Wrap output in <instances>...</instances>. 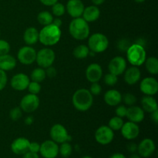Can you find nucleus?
Here are the masks:
<instances>
[{"label": "nucleus", "instance_id": "obj_8", "mask_svg": "<svg viewBox=\"0 0 158 158\" xmlns=\"http://www.w3.org/2000/svg\"><path fill=\"white\" fill-rule=\"evenodd\" d=\"M40 106V98L35 94H29L25 95L20 101L19 107L26 113H32Z\"/></svg>", "mask_w": 158, "mask_h": 158}, {"label": "nucleus", "instance_id": "obj_45", "mask_svg": "<svg viewBox=\"0 0 158 158\" xmlns=\"http://www.w3.org/2000/svg\"><path fill=\"white\" fill-rule=\"evenodd\" d=\"M128 151L131 152V154H134L137 151V145L135 143H130L127 146Z\"/></svg>", "mask_w": 158, "mask_h": 158}, {"label": "nucleus", "instance_id": "obj_17", "mask_svg": "<svg viewBox=\"0 0 158 158\" xmlns=\"http://www.w3.org/2000/svg\"><path fill=\"white\" fill-rule=\"evenodd\" d=\"M84 9V4L81 0H69L66 6L68 14L73 19L81 17Z\"/></svg>", "mask_w": 158, "mask_h": 158}, {"label": "nucleus", "instance_id": "obj_39", "mask_svg": "<svg viewBox=\"0 0 158 158\" xmlns=\"http://www.w3.org/2000/svg\"><path fill=\"white\" fill-rule=\"evenodd\" d=\"M89 90L93 96L94 95L97 96V95H100V94H101L102 87L99 84L98 82H97V83H92Z\"/></svg>", "mask_w": 158, "mask_h": 158}, {"label": "nucleus", "instance_id": "obj_20", "mask_svg": "<svg viewBox=\"0 0 158 158\" xmlns=\"http://www.w3.org/2000/svg\"><path fill=\"white\" fill-rule=\"evenodd\" d=\"M126 117L128 120L135 123L142 122L144 119V111L141 107L137 106H131L127 108Z\"/></svg>", "mask_w": 158, "mask_h": 158}, {"label": "nucleus", "instance_id": "obj_29", "mask_svg": "<svg viewBox=\"0 0 158 158\" xmlns=\"http://www.w3.org/2000/svg\"><path fill=\"white\" fill-rule=\"evenodd\" d=\"M46 74L45 69L41 67H38L34 69L31 73L30 79L32 81L37 82V83H41L46 79Z\"/></svg>", "mask_w": 158, "mask_h": 158}, {"label": "nucleus", "instance_id": "obj_3", "mask_svg": "<svg viewBox=\"0 0 158 158\" xmlns=\"http://www.w3.org/2000/svg\"><path fill=\"white\" fill-rule=\"evenodd\" d=\"M69 34L77 40H83L89 35V23L82 17L74 18L69 25Z\"/></svg>", "mask_w": 158, "mask_h": 158}, {"label": "nucleus", "instance_id": "obj_33", "mask_svg": "<svg viewBox=\"0 0 158 158\" xmlns=\"http://www.w3.org/2000/svg\"><path fill=\"white\" fill-rule=\"evenodd\" d=\"M52 12L55 16H62L66 12V6L63 3H60L57 2L53 6H52Z\"/></svg>", "mask_w": 158, "mask_h": 158}, {"label": "nucleus", "instance_id": "obj_4", "mask_svg": "<svg viewBox=\"0 0 158 158\" xmlns=\"http://www.w3.org/2000/svg\"><path fill=\"white\" fill-rule=\"evenodd\" d=\"M127 59L132 66H140L144 64L147 59L144 47L140 43L131 45L127 50Z\"/></svg>", "mask_w": 158, "mask_h": 158}, {"label": "nucleus", "instance_id": "obj_49", "mask_svg": "<svg viewBox=\"0 0 158 158\" xmlns=\"http://www.w3.org/2000/svg\"><path fill=\"white\" fill-rule=\"evenodd\" d=\"M52 23L53 25H55L56 26H57V27L60 28V27H61L62 25H63V21H62V19L60 18V17H57V18L53 19Z\"/></svg>", "mask_w": 158, "mask_h": 158}, {"label": "nucleus", "instance_id": "obj_15", "mask_svg": "<svg viewBox=\"0 0 158 158\" xmlns=\"http://www.w3.org/2000/svg\"><path fill=\"white\" fill-rule=\"evenodd\" d=\"M120 131H121L122 136L128 140H134L140 134V127L137 123L131 121L123 123Z\"/></svg>", "mask_w": 158, "mask_h": 158}, {"label": "nucleus", "instance_id": "obj_44", "mask_svg": "<svg viewBox=\"0 0 158 158\" xmlns=\"http://www.w3.org/2000/svg\"><path fill=\"white\" fill-rule=\"evenodd\" d=\"M40 149V144L37 142H30L29 147V151L31 152L39 153Z\"/></svg>", "mask_w": 158, "mask_h": 158}, {"label": "nucleus", "instance_id": "obj_50", "mask_svg": "<svg viewBox=\"0 0 158 158\" xmlns=\"http://www.w3.org/2000/svg\"><path fill=\"white\" fill-rule=\"evenodd\" d=\"M110 158H127L124 154H121V153H114L110 157Z\"/></svg>", "mask_w": 158, "mask_h": 158}, {"label": "nucleus", "instance_id": "obj_56", "mask_svg": "<svg viewBox=\"0 0 158 158\" xmlns=\"http://www.w3.org/2000/svg\"><path fill=\"white\" fill-rule=\"evenodd\" d=\"M0 33H1V31H0Z\"/></svg>", "mask_w": 158, "mask_h": 158}, {"label": "nucleus", "instance_id": "obj_25", "mask_svg": "<svg viewBox=\"0 0 158 158\" xmlns=\"http://www.w3.org/2000/svg\"><path fill=\"white\" fill-rule=\"evenodd\" d=\"M23 40L27 46L35 45L39 41V31L36 28H27L23 34Z\"/></svg>", "mask_w": 158, "mask_h": 158}, {"label": "nucleus", "instance_id": "obj_54", "mask_svg": "<svg viewBox=\"0 0 158 158\" xmlns=\"http://www.w3.org/2000/svg\"><path fill=\"white\" fill-rule=\"evenodd\" d=\"M134 1H135L136 2H137V3H142V2H143L145 0H134Z\"/></svg>", "mask_w": 158, "mask_h": 158}, {"label": "nucleus", "instance_id": "obj_48", "mask_svg": "<svg viewBox=\"0 0 158 158\" xmlns=\"http://www.w3.org/2000/svg\"><path fill=\"white\" fill-rule=\"evenodd\" d=\"M151 119L152 120L153 122H154L155 123H157L158 122V110H157L154 111V112L151 113Z\"/></svg>", "mask_w": 158, "mask_h": 158}, {"label": "nucleus", "instance_id": "obj_18", "mask_svg": "<svg viewBox=\"0 0 158 158\" xmlns=\"http://www.w3.org/2000/svg\"><path fill=\"white\" fill-rule=\"evenodd\" d=\"M103 77V69L98 63H91L88 66L86 70V77L89 82L97 83Z\"/></svg>", "mask_w": 158, "mask_h": 158}, {"label": "nucleus", "instance_id": "obj_9", "mask_svg": "<svg viewBox=\"0 0 158 158\" xmlns=\"http://www.w3.org/2000/svg\"><path fill=\"white\" fill-rule=\"evenodd\" d=\"M36 51L31 46H25L20 48L17 54V59L23 65H31L35 62Z\"/></svg>", "mask_w": 158, "mask_h": 158}, {"label": "nucleus", "instance_id": "obj_55", "mask_svg": "<svg viewBox=\"0 0 158 158\" xmlns=\"http://www.w3.org/2000/svg\"><path fill=\"white\" fill-rule=\"evenodd\" d=\"M81 158H93L92 157H90V156H88V155H86V156H83V157H81Z\"/></svg>", "mask_w": 158, "mask_h": 158}, {"label": "nucleus", "instance_id": "obj_31", "mask_svg": "<svg viewBox=\"0 0 158 158\" xmlns=\"http://www.w3.org/2000/svg\"><path fill=\"white\" fill-rule=\"evenodd\" d=\"M60 146L59 147V154L64 158H68L73 153L72 145L69 143V142H64V143H60Z\"/></svg>", "mask_w": 158, "mask_h": 158}, {"label": "nucleus", "instance_id": "obj_21", "mask_svg": "<svg viewBox=\"0 0 158 158\" xmlns=\"http://www.w3.org/2000/svg\"><path fill=\"white\" fill-rule=\"evenodd\" d=\"M141 77V72L138 66H132L128 69H126L124 72V81L128 85L136 84L138 83Z\"/></svg>", "mask_w": 158, "mask_h": 158}, {"label": "nucleus", "instance_id": "obj_38", "mask_svg": "<svg viewBox=\"0 0 158 158\" xmlns=\"http://www.w3.org/2000/svg\"><path fill=\"white\" fill-rule=\"evenodd\" d=\"M10 44L6 40H0V55L8 54L10 52Z\"/></svg>", "mask_w": 158, "mask_h": 158}, {"label": "nucleus", "instance_id": "obj_24", "mask_svg": "<svg viewBox=\"0 0 158 158\" xmlns=\"http://www.w3.org/2000/svg\"><path fill=\"white\" fill-rule=\"evenodd\" d=\"M16 59L10 54L0 55V69L3 71H9L16 66Z\"/></svg>", "mask_w": 158, "mask_h": 158}, {"label": "nucleus", "instance_id": "obj_27", "mask_svg": "<svg viewBox=\"0 0 158 158\" xmlns=\"http://www.w3.org/2000/svg\"><path fill=\"white\" fill-rule=\"evenodd\" d=\"M145 66L148 73L152 75H157L158 73V60L156 57H149L145 60Z\"/></svg>", "mask_w": 158, "mask_h": 158}, {"label": "nucleus", "instance_id": "obj_32", "mask_svg": "<svg viewBox=\"0 0 158 158\" xmlns=\"http://www.w3.org/2000/svg\"><path fill=\"white\" fill-rule=\"evenodd\" d=\"M123 124V118L117 117V116H115V117H112V118L110 120L109 123H108V127L114 131H120Z\"/></svg>", "mask_w": 158, "mask_h": 158}, {"label": "nucleus", "instance_id": "obj_53", "mask_svg": "<svg viewBox=\"0 0 158 158\" xmlns=\"http://www.w3.org/2000/svg\"><path fill=\"white\" fill-rule=\"evenodd\" d=\"M129 158H141V157H140L139 154H135V153H134V154H131V157H130Z\"/></svg>", "mask_w": 158, "mask_h": 158}, {"label": "nucleus", "instance_id": "obj_35", "mask_svg": "<svg viewBox=\"0 0 158 158\" xmlns=\"http://www.w3.org/2000/svg\"><path fill=\"white\" fill-rule=\"evenodd\" d=\"M122 100L124 102L125 104L127 106H134L136 103H137V97L132 94H125L124 95L122 96Z\"/></svg>", "mask_w": 158, "mask_h": 158}, {"label": "nucleus", "instance_id": "obj_13", "mask_svg": "<svg viewBox=\"0 0 158 158\" xmlns=\"http://www.w3.org/2000/svg\"><path fill=\"white\" fill-rule=\"evenodd\" d=\"M127 69V60L123 57L117 56L114 57L110 61L108 65V69L110 73L116 76H120L125 72Z\"/></svg>", "mask_w": 158, "mask_h": 158}, {"label": "nucleus", "instance_id": "obj_40", "mask_svg": "<svg viewBox=\"0 0 158 158\" xmlns=\"http://www.w3.org/2000/svg\"><path fill=\"white\" fill-rule=\"evenodd\" d=\"M8 82V77L6 71L0 69V91L2 90L6 87Z\"/></svg>", "mask_w": 158, "mask_h": 158}, {"label": "nucleus", "instance_id": "obj_11", "mask_svg": "<svg viewBox=\"0 0 158 158\" xmlns=\"http://www.w3.org/2000/svg\"><path fill=\"white\" fill-rule=\"evenodd\" d=\"M40 153L43 158H56L59 155V145L52 140H45L40 144Z\"/></svg>", "mask_w": 158, "mask_h": 158}, {"label": "nucleus", "instance_id": "obj_7", "mask_svg": "<svg viewBox=\"0 0 158 158\" xmlns=\"http://www.w3.org/2000/svg\"><path fill=\"white\" fill-rule=\"evenodd\" d=\"M49 134L51 140L57 143L69 142L72 140V137L69 135L66 127L60 123H56L51 127Z\"/></svg>", "mask_w": 158, "mask_h": 158}, {"label": "nucleus", "instance_id": "obj_2", "mask_svg": "<svg viewBox=\"0 0 158 158\" xmlns=\"http://www.w3.org/2000/svg\"><path fill=\"white\" fill-rule=\"evenodd\" d=\"M74 107L80 112L89 110L94 103V97L89 89L81 88L76 91L72 98Z\"/></svg>", "mask_w": 158, "mask_h": 158}, {"label": "nucleus", "instance_id": "obj_51", "mask_svg": "<svg viewBox=\"0 0 158 158\" xmlns=\"http://www.w3.org/2000/svg\"><path fill=\"white\" fill-rule=\"evenodd\" d=\"M33 121H34L33 117H31V116H29V117H27L26 119H25V123H26V125H31L32 123H33Z\"/></svg>", "mask_w": 158, "mask_h": 158}, {"label": "nucleus", "instance_id": "obj_10", "mask_svg": "<svg viewBox=\"0 0 158 158\" xmlns=\"http://www.w3.org/2000/svg\"><path fill=\"white\" fill-rule=\"evenodd\" d=\"M114 131L108 126L100 127L95 132V140L101 145H107L114 140Z\"/></svg>", "mask_w": 158, "mask_h": 158}, {"label": "nucleus", "instance_id": "obj_52", "mask_svg": "<svg viewBox=\"0 0 158 158\" xmlns=\"http://www.w3.org/2000/svg\"><path fill=\"white\" fill-rule=\"evenodd\" d=\"M94 6H100L105 2V0H91Z\"/></svg>", "mask_w": 158, "mask_h": 158}, {"label": "nucleus", "instance_id": "obj_28", "mask_svg": "<svg viewBox=\"0 0 158 158\" xmlns=\"http://www.w3.org/2000/svg\"><path fill=\"white\" fill-rule=\"evenodd\" d=\"M37 20L39 23L43 26H47V25L52 24L53 20V15L48 11H42L37 15Z\"/></svg>", "mask_w": 158, "mask_h": 158}, {"label": "nucleus", "instance_id": "obj_19", "mask_svg": "<svg viewBox=\"0 0 158 158\" xmlns=\"http://www.w3.org/2000/svg\"><path fill=\"white\" fill-rule=\"evenodd\" d=\"M30 141L26 137H18L15 139L11 143V150L17 155H23L25 153L29 151Z\"/></svg>", "mask_w": 158, "mask_h": 158}, {"label": "nucleus", "instance_id": "obj_42", "mask_svg": "<svg viewBox=\"0 0 158 158\" xmlns=\"http://www.w3.org/2000/svg\"><path fill=\"white\" fill-rule=\"evenodd\" d=\"M131 46L130 44V42L127 40H121L118 42V44H117V47L120 50L122 51H127V49L129 48V46Z\"/></svg>", "mask_w": 158, "mask_h": 158}, {"label": "nucleus", "instance_id": "obj_6", "mask_svg": "<svg viewBox=\"0 0 158 158\" xmlns=\"http://www.w3.org/2000/svg\"><path fill=\"white\" fill-rule=\"evenodd\" d=\"M56 59L55 52L50 48H43L36 52L35 62L40 67L46 69L52 66Z\"/></svg>", "mask_w": 158, "mask_h": 158}, {"label": "nucleus", "instance_id": "obj_34", "mask_svg": "<svg viewBox=\"0 0 158 158\" xmlns=\"http://www.w3.org/2000/svg\"><path fill=\"white\" fill-rule=\"evenodd\" d=\"M23 116V110L19 106H15L12 108L9 112V117L13 121H17L19 120Z\"/></svg>", "mask_w": 158, "mask_h": 158}, {"label": "nucleus", "instance_id": "obj_26", "mask_svg": "<svg viewBox=\"0 0 158 158\" xmlns=\"http://www.w3.org/2000/svg\"><path fill=\"white\" fill-rule=\"evenodd\" d=\"M141 108L144 112L150 113V114L158 110L157 100L153 97V96L145 95L141 99Z\"/></svg>", "mask_w": 158, "mask_h": 158}, {"label": "nucleus", "instance_id": "obj_43", "mask_svg": "<svg viewBox=\"0 0 158 158\" xmlns=\"http://www.w3.org/2000/svg\"><path fill=\"white\" fill-rule=\"evenodd\" d=\"M46 77H48L49 78H54L57 74L56 69L52 66H49L46 69Z\"/></svg>", "mask_w": 158, "mask_h": 158}, {"label": "nucleus", "instance_id": "obj_46", "mask_svg": "<svg viewBox=\"0 0 158 158\" xmlns=\"http://www.w3.org/2000/svg\"><path fill=\"white\" fill-rule=\"evenodd\" d=\"M23 158H40L38 153L31 152V151H27L23 155Z\"/></svg>", "mask_w": 158, "mask_h": 158}, {"label": "nucleus", "instance_id": "obj_36", "mask_svg": "<svg viewBox=\"0 0 158 158\" xmlns=\"http://www.w3.org/2000/svg\"><path fill=\"white\" fill-rule=\"evenodd\" d=\"M103 80H104L105 84L107 85V86H113L117 84V81H118V77L114 75V74L109 73L105 75Z\"/></svg>", "mask_w": 158, "mask_h": 158}, {"label": "nucleus", "instance_id": "obj_16", "mask_svg": "<svg viewBox=\"0 0 158 158\" xmlns=\"http://www.w3.org/2000/svg\"><path fill=\"white\" fill-rule=\"evenodd\" d=\"M29 82H30V79L26 74L19 73L12 77L10 84L15 90L23 91L27 89Z\"/></svg>", "mask_w": 158, "mask_h": 158}, {"label": "nucleus", "instance_id": "obj_1", "mask_svg": "<svg viewBox=\"0 0 158 158\" xmlns=\"http://www.w3.org/2000/svg\"><path fill=\"white\" fill-rule=\"evenodd\" d=\"M61 35L60 28L52 23L45 26L40 32H39V41L46 46H52L60 42Z\"/></svg>", "mask_w": 158, "mask_h": 158}, {"label": "nucleus", "instance_id": "obj_12", "mask_svg": "<svg viewBox=\"0 0 158 158\" xmlns=\"http://www.w3.org/2000/svg\"><path fill=\"white\" fill-rule=\"evenodd\" d=\"M140 91L146 96H154L158 92V82L154 77L143 79L140 84Z\"/></svg>", "mask_w": 158, "mask_h": 158}, {"label": "nucleus", "instance_id": "obj_30", "mask_svg": "<svg viewBox=\"0 0 158 158\" xmlns=\"http://www.w3.org/2000/svg\"><path fill=\"white\" fill-rule=\"evenodd\" d=\"M89 49L86 45H79L73 49V56L77 59H85L89 56Z\"/></svg>", "mask_w": 158, "mask_h": 158}, {"label": "nucleus", "instance_id": "obj_22", "mask_svg": "<svg viewBox=\"0 0 158 158\" xmlns=\"http://www.w3.org/2000/svg\"><path fill=\"white\" fill-rule=\"evenodd\" d=\"M104 101L110 106H118L122 101V95L117 89H110L104 94Z\"/></svg>", "mask_w": 158, "mask_h": 158}, {"label": "nucleus", "instance_id": "obj_23", "mask_svg": "<svg viewBox=\"0 0 158 158\" xmlns=\"http://www.w3.org/2000/svg\"><path fill=\"white\" fill-rule=\"evenodd\" d=\"M100 11L99 8L97 6H87L84 9L82 15V18L85 20V21L89 23H93L95 22L100 18Z\"/></svg>", "mask_w": 158, "mask_h": 158}, {"label": "nucleus", "instance_id": "obj_14", "mask_svg": "<svg viewBox=\"0 0 158 158\" xmlns=\"http://www.w3.org/2000/svg\"><path fill=\"white\" fill-rule=\"evenodd\" d=\"M156 150L155 143L152 139L145 138L137 145V151L141 157L148 158L153 155Z\"/></svg>", "mask_w": 158, "mask_h": 158}, {"label": "nucleus", "instance_id": "obj_37", "mask_svg": "<svg viewBox=\"0 0 158 158\" xmlns=\"http://www.w3.org/2000/svg\"><path fill=\"white\" fill-rule=\"evenodd\" d=\"M27 89L29 90V94L37 95L41 91V85H40V83H37V82L30 81L27 87Z\"/></svg>", "mask_w": 158, "mask_h": 158}, {"label": "nucleus", "instance_id": "obj_41", "mask_svg": "<svg viewBox=\"0 0 158 158\" xmlns=\"http://www.w3.org/2000/svg\"><path fill=\"white\" fill-rule=\"evenodd\" d=\"M127 108L126 106L124 105H118V106L117 107L116 109L115 113H116V115L119 117H126V114H127Z\"/></svg>", "mask_w": 158, "mask_h": 158}, {"label": "nucleus", "instance_id": "obj_47", "mask_svg": "<svg viewBox=\"0 0 158 158\" xmlns=\"http://www.w3.org/2000/svg\"><path fill=\"white\" fill-rule=\"evenodd\" d=\"M40 2L46 6H52L58 2V0H40Z\"/></svg>", "mask_w": 158, "mask_h": 158}, {"label": "nucleus", "instance_id": "obj_5", "mask_svg": "<svg viewBox=\"0 0 158 158\" xmlns=\"http://www.w3.org/2000/svg\"><path fill=\"white\" fill-rule=\"evenodd\" d=\"M87 46L92 52L100 53L107 49L109 46V40L104 34L97 32L89 37Z\"/></svg>", "mask_w": 158, "mask_h": 158}]
</instances>
